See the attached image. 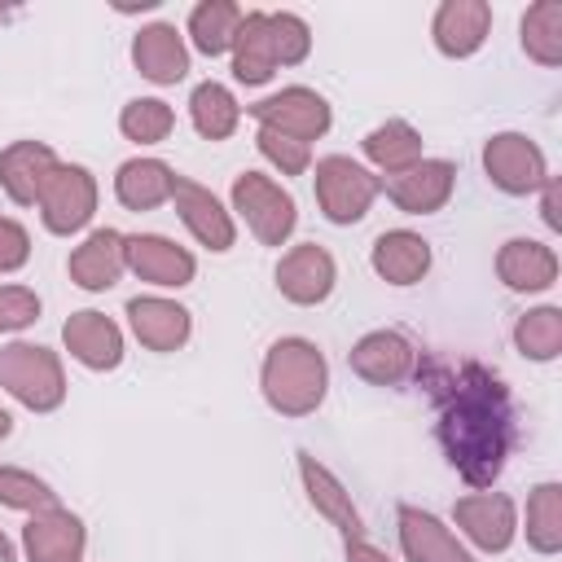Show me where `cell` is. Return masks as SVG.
I'll list each match as a JSON object with an SVG mask.
<instances>
[{
    "mask_svg": "<svg viewBox=\"0 0 562 562\" xmlns=\"http://www.w3.org/2000/svg\"><path fill=\"white\" fill-rule=\"evenodd\" d=\"M26 259H31V233L13 215H0V277L18 272Z\"/></svg>",
    "mask_w": 562,
    "mask_h": 562,
    "instance_id": "obj_39",
    "label": "cell"
},
{
    "mask_svg": "<svg viewBox=\"0 0 562 562\" xmlns=\"http://www.w3.org/2000/svg\"><path fill=\"white\" fill-rule=\"evenodd\" d=\"M66 272H70V281H75L79 290H88V294L110 290V285L127 272V263H123V233H119V228H92V233L70 250Z\"/></svg>",
    "mask_w": 562,
    "mask_h": 562,
    "instance_id": "obj_24",
    "label": "cell"
},
{
    "mask_svg": "<svg viewBox=\"0 0 562 562\" xmlns=\"http://www.w3.org/2000/svg\"><path fill=\"white\" fill-rule=\"evenodd\" d=\"M83 549H88V527L79 514L61 509V505L31 514L22 527L26 562H83Z\"/></svg>",
    "mask_w": 562,
    "mask_h": 562,
    "instance_id": "obj_15",
    "label": "cell"
},
{
    "mask_svg": "<svg viewBox=\"0 0 562 562\" xmlns=\"http://www.w3.org/2000/svg\"><path fill=\"white\" fill-rule=\"evenodd\" d=\"M61 342H66L70 360H79L92 373H110L123 364V329H119V321H110L97 307L70 312L61 325Z\"/></svg>",
    "mask_w": 562,
    "mask_h": 562,
    "instance_id": "obj_17",
    "label": "cell"
},
{
    "mask_svg": "<svg viewBox=\"0 0 562 562\" xmlns=\"http://www.w3.org/2000/svg\"><path fill=\"white\" fill-rule=\"evenodd\" d=\"M241 18H246V9L233 4V0H202V4L189 9L184 35H189V44H193L198 53L224 57V53L233 48V35H237Z\"/></svg>",
    "mask_w": 562,
    "mask_h": 562,
    "instance_id": "obj_28",
    "label": "cell"
},
{
    "mask_svg": "<svg viewBox=\"0 0 562 562\" xmlns=\"http://www.w3.org/2000/svg\"><path fill=\"white\" fill-rule=\"evenodd\" d=\"M0 505L4 509H22V514H40L48 505H57V492L22 465H0Z\"/></svg>",
    "mask_w": 562,
    "mask_h": 562,
    "instance_id": "obj_35",
    "label": "cell"
},
{
    "mask_svg": "<svg viewBox=\"0 0 562 562\" xmlns=\"http://www.w3.org/2000/svg\"><path fill=\"white\" fill-rule=\"evenodd\" d=\"M347 562H391L378 544H369L364 536H356V540H347Z\"/></svg>",
    "mask_w": 562,
    "mask_h": 562,
    "instance_id": "obj_41",
    "label": "cell"
},
{
    "mask_svg": "<svg viewBox=\"0 0 562 562\" xmlns=\"http://www.w3.org/2000/svg\"><path fill=\"white\" fill-rule=\"evenodd\" d=\"M364 158L382 171V176H395V171H408L413 162H422V132L408 123V119H386L378 123L364 140Z\"/></svg>",
    "mask_w": 562,
    "mask_h": 562,
    "instance_id": "obj_29",
    "label": "cell"
},
{
    "mask_svg": "<svg viewBox=\"0 0 562 562\" xmlns=\"http://www.w3.org/2000/svg\"><path fill=\"white\" fill-rule=\"evenodd\" d=\"M176 127V110L162 97H132L119 110V132L136 145H162Z\"/></svg>",
    "mask_w": 562,
    "mask_h": 562,
    "instance_id": "obj_34",
    "label": "cell"
},
{
    "mask_svg": "<svg viewBox=\"0 0 562 562\" xmlns=\"http://www.w3.org/2000/svg\"><path fill=\"white\" fill-rule=\"evenodd\" d=\"M514 347L536 360V364H549L562 356V307L544 303V307H531L514 321Z\"/></svg>",
    "mask_w": 562,
    "mask_h": 562,
    "instance_id": "obj_33",
    "label": "cell"
},
{
    "mask_svg": "<svg viewBox=\"0 0 562 562\" xmlns=\"http://www.w3.org/2000/svg\"><path fill=\"white\" fill-rule=\"evenodd\" d=\"M189 119L198 127V136L206 140H228L241 123V105L237 97L220 83V79H202L193 92H189Z\"/></svg>",
    "mask_w": 562,
    "mask_h": 562,
    "instance_id": "obj_31",
    "label": "cell"
},
{
    "mask_svg": "<svg viewBox=\"0 0 562 562\" xmlns=\"http://www.w3.org/2000/svg\"><path fill=\"white\" fill-rule=\"evenodd\" d=\"M452 522L461 527V536L479 549V553H505L518 536V505L505 496V492H470V496H457L452 505Z\"/></svg>",
    "mask_w": 562,
    "mask_h": 562,
    "instance_id": "obj_10",
    "label": "cell"
},
{
    "mask_svg": "<svg viewBox=\"0 0 562 562\" xmlns=\"http://www.w3.org/2000/svg\"><path fill=\"white\" fill-rule=\"evenodd\" d=\"M492 35V4L487 0H443L430 18V40L443 57L461 61L474 57Z\"/></svg>",
    "mask_w": 562,
    "mask_h": 562,
    "instance_id": "obj_19",
    "label": "cell"
},
{
    "mask_svg": "<svg viewBox=\"0 0 562 562\" xmlns=\"http://www.w3.org/2000/svg\"><path fill=\"white\" fill-rule=\"evenodd\" d=\"M9 435H13V413H9V408H0V443H4Z\"/></svg>",
    "mask_w": 562,
    "mask_h": 562,
    "instance_id": "obj_43",
    "label": "cell"
},
{
    "mask_svg": "<svg viewBox=\"0 0 562 562\" xmlns=\"http://www.w3.org/2000/svg\"><path fill=\"white\" fill-rule=\"evenodd\" d=\"M395 527H400V553L408 562H479L457 540V531L443 518H435L430 509H422V505H400L395 509Z\"/></svg>",
    "mask_w": 562,
    "mask_h": 562,
    "instance_id": "obj_18",
    "label": "cell"
},
{
    "mask_svg": "<svg viewBox=\"0 0 562 562\" xmlns=\"http://www.w3.org/2000/svg\"><path fill=\"white\" fill-rule=\"evenodd\" d=\"M250 119H255L259 127H268V132H281V136H294V140L312 145V140H321V136L329 132L334 110H329V101H325L316 88L290 83V88H281V92H272V97H263V101H255V105H250Z\"/></svg>",
    "mask_w": 562,
    "mask_h": 562,
    "instance_id": "obj_8",
    "label": "cell"
},
{
    "mask_svg": "<svg viewBox=\"0 0 562 562\" xmlns=\"http://www.w3.org/2000/svg\"><path fill=\"white\" fill-rule=\"evenodd\" d=\"M228 61H233V79L246 88H259L281 70L277 53H272V35H268V9H246L241 26L233 35Z\"/></svg>",
    "mask_w": 562,
    "mask_h": 562,
    "instance_id": "obj_26",
    "label": "cell"
},
{
    "mask_svg": "<svg viewBox=\"0 0 562 562\" xmlns=\"http://www.w3.org/2000/svg\"><path fill=\"white\" fill-rule=\"evenodd\" d=\"M417 347L408 334L400 329H369L364 338H356V347L347 351V364L360 382L369 386H400L417 373Z\"/></svg>",
    "mask_w": 562,
    "mask_h": 562,
    "instance_id": "obj_11",
    "label": "cell"
},
{
    "mask_svg": "<svg viewBox=\"0 0 562 562\" xmlns=\"http://www.w3.org/2000/svg\"><path fill=\"white\" fill-rule=\"evenodd\" d=\"M540 215H544V224H549L553 233L562 228V215H558V180H553V176L540 184Z\"/></svg>",
    "mask_w": 562,
    "mask_h": 562,
    "instance_id": "obj_40",
    "label": "cell"
},
{
    "mask_svg": "<svg viewBox=\"0 0 562 562\" xmlns=\"http://www.w3.org/2000/svg\"><path fill=\"white\" fill-rule=\"evenodd\" d=\"M483 171L509 198L540 193V184L549 180L544 149L527 132H496V136H487L483 140Z\"/></svg>",
    "mask_w": 562,
    "mask_h": 562,
    "instance_id": "obj_7",
    "label": "cell"
},
{
    "mask_svg": "<svg viewBox=\"0 0 562 562\" xmlns=\"http://www.w3.org/2000/svg\"><path fill=\"white\" fill-rule=\"evenodd\" d=\"M382 193L404 211V215H435L448 206L452 189H457V167L448 158H422L408 171L395 176H378Z\"/></svg>",
    "mask_w": 562,
    "mask_h": 562,
    "instance_id": "obj_12",
    "label": "cell"
},
{
    "mask_svg": "<svg viewBox=\"0 0 562 562\" xmlns=\"http://www.w3.org/2000/svg\"><path fill=\"white\" fill-rule=\"evenodd\" d=\"M268 35H272L277 66H299V61H307V53H312V26H307L299 13H290V9L268 13Z\"/></svg>",
    "mask_w": 562,
    "mask_h": 562,
    "instance_id": "obj_36",
    "label": "cell"
},
{
    "mask_svg": "<svg viewBox=\"0 0 562 562\" xmlns=\"http://www.w3.org/2000/svg\"><path fill=\"white\" fill-rule=\"evenodd\" d=\"M312 184H316V206H321V215L329 224H356V220H364L369 206H373V198L382 193V180L364 162H356L347 154L321 158Z\"/></svg>",
    "mask_w": 562,
    "mask_h": 562,
    "instance_id": "obj_5",
    "label": "cell"
},
{
    "mask_svg": "<svg viewBox=\"0 0 562 562\" xmlns=\"http://www.w3.org/2000/svg\"><path fill=\"white\" fill-rule=\"evenodd\" d=\"M44 303L31 285H13V281H0V334H22L40 321Z\"/></svg>",
    "mask_w": 562,
    "mask_h": 562,
    "instance_id": "obj_38",
    "label": "cell"
},
{
    "mask_svg": "<svg viewBox=\"0 0 562 562\" xmlns=\"http://www.w3.org/2000/svg\"><path fill=\"white\" fill-rule=\"evenodd\" d=\"M171 193H176V171L162 158H127L114 171V198L127 211H154L171 202Z\"/></svg>",
    "mask_w": 562,
    "mask_h": 562,
    "instance_id": "obj_27",
    "label": "cell"
},
{
    "mask_svg": "<svg viewBox=\"0 0 562 562\" xmlns=\"http://www.w3.org/2000/svg\"><path fill=\"white\" fill-rule=\"evenodd\" d=\"M417 378H426L439 395L435 435L452 470L470 487H492L514 452V404L505 382L479 360H465L457 369L435 364Z\"/></svg>",
    "mask_w": 562,
    "mask_h": 562,
    "instance_id": "obj_1",
    "label": "cell"
},
{
    "mask_svg": "<svg viewBox=\"0 0 562 562\" xmlns=\"http://www.w3.org/2000/svg\"><path fill=\"white\" fill-rule=\"evenodd\" d=\"M496 277L514 294H540L558 281V250L536 237H509L496 250Z\"/></svg>",
    "mask_w": 562,
    "mask_h": 562,
    "instance_id": "obj_22",
    "label": "cell"
},
{
    "mask_svg": "<svg viewBox=\"0 0 562 562\" xmlns=\"http://www.w3.org/2000/svg\"><path fill=\"white\" fill-rule=\"evenodd\" d=\"M430 241L413 228H386L373 237L369 250V268L386 281V285H417L430 272Z\"/></svg>",
    "mask_w": 562,
    "mask_h": 562,
    "instance_id": "obj_23",
    "label": "cell"
},
{
    "mask_svg": "<svg viewBox=\"0 0 562 562\" xmlns=\"http://www.w3.org/2000/svg\"><path fill=\"white\" fill-rule=\"evenodd\" d=\"M527 544L544 558L562 553V483H536L527 492Z\"/></svg>",
    "mask_w": 562,
    "mask_h": 562,
    "instance_id": "obj_32",
    "label": "cell"
},
{
    "mask_svg": "<svg viewBox=\"0 0 562 562\" xmlns=\"http://www.w3.org/2000/svg\"><path fill=\"white\" fill-rule=\"evenodd\" d=\"M518 44L536 66H562V0H536L527 4L518 22Z\"/></svg>",
    "mask_w": 562,
    "mask_h": 562,
    "instance_id": "obj_30",
    "label": "cell"
},
{
    "mask_svg": "<svg viewBox=\"0 0 562 562\" xmlns=\"http://www.w3.org/2000/svg\"><path fill=\"white\" fill-rule=\"evenodd\" d=\"M299 479H303V492H307L312 509H316L342 540L364 536V518H360L351 492L342 487V479H338L329 465H321L312 452H299Z\"/></svg>",
    "mask_w": 562,
    "mask_h": 562,
    "instance_id": "obj_20",
    "label": "cell"
},
{
    "mask_svg": "<svg viewBox=\"0 0 562 562\" xmlns=\"http://www.w3.org/2000/svg\"><path fill=\"white\" fill-rule=\"evenodd\" d=\"M259 391L281 417H312L329 391V360L312 338H277L259 364Z\"/></svg>",
    "mask_w": 562,
    "mask_h": 562,
    "instance_id": "obj_2",
    "label": "cell"
},
{
    "mask_svg": "<svg viewBox=\"0 0 562 562\" xmlns=\"http://www.w3.org/2000/svg\"><path fill=\"white\" fill-rule=\"evenodd\" d=\"M233 211L246 220V228L255 233V241L263 246H285L290 233L299 228V206L290 198V189H281L272 176L263 171H241L233 176Z\"/></svg>",
    "mask_w": 562,
    "mask_h": 562,
    "instance_id": "obj_4",
    "label": "cell"
},
{
    "mask_svg": "<svg viewBox=\"0 0 562 562\" xmlns=\"http://www.w3.org/2000/svg\"><path fill=\"white\" fill-rule=\"evenodd\" d=\"M171 206H176L180 224L193 233V241H198V246H206V250H215V255L233 250V241H237L233 211H228V206H224L206 184H198V180H189V176H176Z\"/></svg>",
    "mask_w": 562,
    "mask_h": 562,
    "instance_id": "obj_14",
    "label": "cell"
},
{
    "mask_svg": "<svg viewBox=\"0 0 562 562\" xmlns=\"http://www.w3.org/2000/svg\"><path fill=\"white\" fill-rule=\"evenodd\" d=\"M127 325L136 334V342L145 351H180L193 334V316L184 303L167 299V294H136L127 299Z\"/></svg>",
    "mask_w": 562,
    "mask_h": 562,
    "instance_id": "obj_16",
    "label": "cell"
},
{
    "mask_svg": "<svg viewBox=\"0 0 562 562\" xmlns=\"http://www.w3.org/2000/svg\"><path fill=\"white\" fill-rule=\"evenodd\" d=\"M255 145H259V154H263L281 176H303V171L312 167V145L294 140V136H281V132L259 127V132H255Z\"/></svg>",
    "mask_w": 562,
    "mask_h": 562,
    "instance_id": "obj_37",
    "label": "cell"
},
{
    "mask_svg": "<svg viewBox=\"0 0 562 562\" xmlns=\"http://www.w3.org/2000/svg\"><path fill=\"white\" fill-rule=\"evenodd\" d=\"M61 158L53 154V145L44 140H13L0 149V189L13 206H35L48 171L57 167Z\"/></svg>",
    "mask_w": 562,
    "mask_h": 562,
    "instance_id": "obj_25",
    "label": "cell"
},
{
    "mask_svg": "<svg viewBox=\"0 0 562 562\" xmlns=\"http://www.w3.org/2000/svg\"><path fill=\"white\" fill-rule=\"evenodd\" d=\"M0 562H18V544L4 536V527H0Z\"/></svg>",
    "mask_w": 562,
    "mask_h": 562,
    "instance_id": "obj_42",
    "label": "cell"
},
{
    "mask_svg": "<svg viewBox=\"0 0 562 562\" xmlns=\"http://www.w3.org/2000/svg\"><path fill=\"white\" fill-rule=\"evenodd\" d=\"M123 263L136 281L158 285V290H180L198 277V259L189 246L162 237V233H132L123 237Z\"/></svg>",
    "mask_w": 562,
    "mask_h": 562,
    "instance_id": "obj_9",
    "label": "cell"
},
{
    "mask_svg": "<svg viewBox=\"0 0 562 562\" xmlns=\"http://www.w3.org/2000/svg\"><path fill=\"white\" fill-rule=\"evenodd\" d=\"M0 391L13 395L31 413H53L66 404V369L61 356L44 342L13 338L0 347Z\"/></svg>",
    "mask_w": 562,
    "mask_h": 562,
    "instance_id": "obj_3",
    "label": "cell"
},
{
    "mask_svg": "<svg viewBox=\"0 0 562 562\" xmlns=\"http://www.w3.org/2000/svg\"><path fill=\"white\" fill-rule=\"evenodd\" d=\"M132 66L140 70V79L167 88L180 83L189 75V44L176 31V22H149L132 35Z\"/></svg>",
    "mask_w": 562,
    "mask_h": 562,
    "instance_id": "obj_21",
    "label": "cell"
},
{
    "mask_svg": "<svg viewBox=\"0 0 562 562\" xmlns=\"http://www.w3.org/2000/svg\"><path fill=\"white\" fill-rule=\"evenodd\" d=\"M338 281V263L325 246L316 241H299L277 259V290L281 299H290L294 307H316L334 294Z\"/></svg>",
    "mask_w": 562,
    "mask_h": 562,
    "instance_id": "obj_13",
    "label": "cell"
},
{
    "mask_svg": "<svg viewBox=\"0 0 562 562\" xmlns=\"http://www.w3.org/2000/svg\"><path fill=\"white\" fill-rule=\"evenodd\" d=\"M35 206H40V220H44L48 233L75 237L97 215V180H92V171L79 167V162H57L48 171Z\"/></svg>",
    "mask_w": 562,
    "mask_h": 562,
    "instance_id": "obj_6",
    "label": "cell"
}]
</instances>
